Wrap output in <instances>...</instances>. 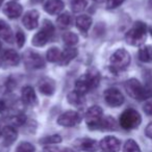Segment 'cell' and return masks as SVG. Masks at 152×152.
Segmentation results:
<instances>
[{
    "label": "cell",
    "instance_id": "2e32d148",
    "mask_svg": "<svg viewBox=\"0 0 152 152\" xmlns=\"http://www.w3.org/2000/svg\"><path fill=\"white\" fill-rule=\"evenodd\" d=\"M22 96V101L25 105L27 106H36L38 104V97H37V94L34 92V90L32 89L30 86H26L22 89L21 92Z\"/></svg>",
    "mask_w": 152,
    "mask_h": 152
},
{
    "label": "cell",
    "instance_id": "f1b7e54d",
    "mask_svg": "<svg viewBox=\"0 0 152 152\" xmlns=\"http://www.w3.org/2000/svg\"><path fill=\"white\" fill-rule=\"evenodd\" d=\"M40 144L42 145H53V144H59L61 142V137L59 134H52L48 137H44L40 139Z\"/></svg>",
    "mask_w": 152,
    "mask_h": 152
},
{
    "label": "cell",
    "instance_id": "7dc6e473",
    "mask_svg": "<svg viewBox=\"0 0 152 152\" xmlns=\"http://www.w3.org/2000/svg\"><path fill=\"white\" fill-rule=\"evenodd\" d=\"M0 134H1V130H0Z\"/></svg>",
    "mask_w": 152,
    "mask_h": 152
},
{
    "label": "cell",
    "instance_id": "4dcf8cb0",
    "mask_svg": "<svg viewBox=\"0 0 152 152\" xmlns=\"http://www.w3.org/2000/svg\"><path fill=\"white\" fill-rule=\"evenodd\" d=\"M123 152H141L139 145L133 140H127L123 147Z\"/></svg>",
    "mask_w": 152,
    "mask_h": 152
},
{
    "label": "cell",
    "instance_id": "f546056e",
    "mask_svg": "<svg viewBox=\"0 0 152 152\" xmlns=\"http://www.w3.org/2000/svg\"><path fill=\"white\" fill-rule=\"evenodd\" d=\"M88 0H71V7L74 13H80L87 7Z\"/></svg>",
    "mask_w": 152,
    "mask_h": 152
},
{
    "label": "cell",
    "instance_id": "3957f363",
    "mask_svg": "<svg viewBox=\"0 0 152 152\" xmlns=\"http://www.w3.org/2000/svg\"><path fill=\"white\" fill-rule=\"evenodd\" d=\"M146 38H147V26L141 21L135 22L125 36L126 43L131 46H141L145 43Z\"/></svg>",
    "mask_w": 152,
    "mask_h": 152
},
{
    "label": "cell",
    "instance_id": "ffe728a7",
    "mask_svg": "<svg viewBox=\"0 0 152 152\" xmlns=\"http://www.w3.org/2000/svg\"><path fill=\"white\" fill-rule=\"evenodd\" d=\"M2 61L7 66H10V67H15V66H18V64H19L20 55L18 54V52H16L15 50L9 49V50L4 51V53H3Z\"/></svg>",
    "mask_w": 152,
    "mask_h": 152
},
{
    "label": "cell",
    "instance_id": "5bb4252c",
    "mask_svg": "<svg viewBox=\"0 0 152 152\" xmlns=\"http://www.w3.org/2000/svg\"><path fill=\"white\" fill-rule=\"evenodd\" d=\"M3 13L10 19H17L23 13V7L16 1H10L3 7Z\"/></svg>",
    "mask_w": 152,
    "mask_h": 152
},
{
    "label": "cell",
    "instance_id": "30bf717a",
    "mask_svg": "<svg viewBox=\"0 0 152 152\" xmlns=\"http://www.w3.org/2000/svg\"><path fill=\"white\" fill-rule=\"evenodd\" d=\"M104 99L107 105L112 107H118L124 103L125 99L123 94L116 88H110L104 92Z\"/></svg>",
    "mask_w": 152,
    "mask_h": 152
},
{
    "label": "cell",
    "instance_id": "8fae6325",
    "mask_svg": "<svg viewBox=\"0 0 152 152\" xmlns=\"http://www.w3.org/2000/svg\"><path fill=\"white\" fill-rule=\"evenodd\" d=\"M121 142L113 135L105 137L100 141L99 147L104 152H118L120 150Z\"/></svg>",
    "mask_w": 152,
    "mask_h": 152
},
{
    "label": "cell",
    "instance_id": "f6af8a7d",
    "mask_svg": "<svg viewBox=\"0 0 152 152\" xmlns=\"http://www.w3.org/2000/svg\"><path fill=\"white\" fill-rule=\"evenodd\" d=\"M150 32H151V36H152V28H151V30H150Z\"/></svg>",
    "mask_w": 152,
    "mask_h": 152
},
{
    "label": "cell",
    "instance_id": "d6986e66",
    "mask_svg": "<svg viewBox=\"0 0 152 152\" xmlns=\"http://www.w3.org/2000/svg\"><path fill=\"white\" fill-rule=\"evenodd\" d=\"M78 54L77 49H75L74 47H68L65 50L61 52V61H58L59 66H67L70 64V61H72Z\"/></svg>",
    "mask_w": 152,
    "mask_h": 152
},
{
    "label": "cell",
    "instance_id": "ac0fdd59",
    "mask_svg": "<svg viewBox=\"0 0 152 152\" xmlns=\"http://www.w3.org/2000/svg\"><path fill=\"white\" fill-rule=\"evenodd\" d=\"M44 10L49 15H57L64 10V2L61 0H47Z\"/></svg>",
    "mask_w": 152,
    "mask_h": 152
},
{
    "label": "cell",
    "instance_id": "d590c367",
    "mask_svg": "<svg viewBox=\"0 0 152 152\" xmlns=\"http://www.w3.org/2000/svg\"><path fill=\"white\" fill-rule=\"evenodd\" d=\"M144 112L148 115V116H152V101H149L147 103H145L144 105Z\"/></svg>",
    "mask_w": 152,
    "mask_h": 152
},
{
    "label": "cell",
    "instance_id": "9a60e30c",
    "mask_svg": "<svg viewBox=\"0 0 152 152\" xmlns=\"http://www.w3.org/2000/svg\"><path fill=\"white\" fill-rule=\"evenodd\" d=\"M39 91L45 96H51L54 94L55 89H56V83L52 78L49 77H43L39 81Z\"/></svg>",
    "mask_w": 152,
    "mask_h": 152
},
{
    "label": "cell",
    "instance_id": "8992f818",
    "mask_svg": "<svg viewBox=\"0 0 152 152\" xmlns=\"http://www.w3.org/2000/svg\"><path fill=\"white\" fill-rule=\"evenodd\" d=\"M110 70L114 72H120L125 70L130 64V55L125 49H118L112 54L110 58Z\"/></svg>",
    "mask_w": 152,
    "mask_h": 152
},
{
    "label": "cell",
    "instance_id": "1f68e13d",
    "mask_svg": "<svg viewBox=\"0 0 152 152\" xmlns=\"http://www.w3.org/2000/svg\"><path fill=\"white\" fill-rule=\"evenodd\" d=\"M10 122H11L12 126H14V127H15V126H21V125L25 124L26 117H25V115H23V114L15 115V116H13L11 118Z\"/></svg>",
    "mask_w": 152,
    "mask_h": 152
},
{
    "label": "cell",
    "instance_id": "e575fe53",
    "mask_svg": "<svg viewBox=\"0 0 152 152\" xmlns=\"http://www.w3.org/2000/svg\"><path fill=\"white\" fill-rule=\"evenodd\" d=\"M124 1L125 0H107L106 7H107V9H110V10L116 9V7H120Z\"/></svg>",
    "mask_w": 152,
    "mask_h": 152
},
{
    "label": "cell",
    "instance_id": "7a4b0ae2",
    "mask_svg": "<svg viewBox=\"0 0 152 152\" xmlns=\"http://www.w3.org/2000/svg\"><path fill=\"white\" fill-rule=\"evenodd\" d=\"M100 83V74L96 70H90L81 75L75 83V91L85 94L94 91Z\"/></svg>",
    "mask_w": 152,
    "mask_h": 152
},
{
    "label": "cell",
    "instance_id": "277c9868",
    "mask_svg": "<svg viewBox=\"0 0 152 152\" xmlns=\"http://www.w3.org/2000/svg\"><path fill=\"white\" fill-rule=\"evenodd\" d=\"M142 122V117L133 108H127L121 114L120 119H119V123H120L121 127L126 130H131V129H135L137 127L140 126Z\"/></svg>",
    "mask_w": 152,
    "mask_h": 152
},
{
    "label": "cell",
    "instance_id": "83f0119b",
    "mask_svg": "<svg viewBox=\"0 0 152 152\" xmlns=\"http://www.w3.org/2000/svg\"><path fill=\"white\" fill-rule=\"evenodd\" d=\"M64 43L67 45L68 47H74L77 43H78V36L74 32L71 31H66L61 37Z\"/></svg>",
    "mask_w": 152,
    "mask_h": 152
},
{
    "label": "cell",
    "instance_id": "6da1fadb",
    "mask_svg": "<svg viewBox=\"0 0 152 152\" xmlns=\"http://www.w3.org/2000/svg\"><path fill=\"white\" fill-rule=\"evenodd\" d=\"M124 87L127 94L137 101H143L152 98V86L149 83L143 86L137 79L131 78L125 83Z\"/></svg>",
    "mask_w": 152,
    "mask_h": 152
},
{
    "label": "cell",
    "instance_id": "ba28073f",
    "mask_svg": "<svg viewBox=\"0 0 152 152\" xmlns=\"http://www.w3.org/2000/svg\"><path fill=\"white\" fill-rule=\"evenodd\" d=\"M24 65L29 69H41L45 67V61L39 53L27 50L23 54Z\"/></svg>",
    "mask_w": 152,
    "mask_h": 152
},
{
    "label": "cell",
    "instance_id": "d4e9b609",
    "mask_svg": "<svg viewBox=\"0 0 152 152\" xmlns=\"http://www.w3.org/2000/svg\"><path fill=\"white\" fill-rule=\"evenodd\" d=\"M139 59L143 63H151L152 61V47L144 46L139 50L137 53Z\"/></svg>",
    "mask_w": 152,
    "mask_h": 152
},
{
    "label": "cell",
    "instance_id": "ab89813d",
    "mask_svg": "<svg viewBox=\"0 0 152 152\" xmlns=\"http://www.w3.org/2000/svg\"><path fill=\"white\" fill-rule=\"evenodd\" d=\"M148 10H149V15L152 18V0L149 1V5H148Z\"/></svg>",
    "mask_w": 152,
    "mask_h": 152
},
{
    "label": "cell",
    "instance_id": "74e56055",
    "mask_svg": "<svg viewBox=\"0 0 152 152\" xmlns=\"http://www.w3.org/2000/svg\"><path fill=\"white\" fill-rule=\"evenodd\" d=\"M7 110V105L5 103V101L0 100V114H4Z\"/></svg>",
    "mask_w": 152,
    "mask_h": 152
},
{
    "label": "cell",
    "instance_id": "8d00e7d4",
    "mask_svg": "<svg viewBox=\"0 0 152 152\" xmlns=\"http://www.w3.org/2000/svg\"><path fill=\"white\" fill-rule=\"evenodd\" d=\"M145 133L149 139L152 140V122L147 125V127H146V129H145Z\"/></svg>",
    "mask_w": 152,
    "mask_h": 152
},
{
    "label": "cell",
    "instance_id": "f35d334b",
    "mask_svg": "<svg viewBox=\"0 0 152 152\" xmlns=\"http://www.w3.org/2000/svg\"><path fill=\"white\" fill-rule=\"evenodd\" d=\"M146 79H147V83L152 86V70L147 72V74H146Z\"/></svg>",
    "mask_w": 152,
    "mask_h": 152
},
{
    "label": "cell",
    "instance_id": "d6a6232c",
    "mask_svg": "<svg viewBox=\"0 0 152 152\" xmlns=\"http://www.w3.org/2000/svg\"><path fill=\"white\" fill-rule=\"evenodd\" d=\"M36 148L32 144L28 143V142H22L16 148V152H34Z\"/></svg>",
    "mask_w": 152,
    "mask_h": 152
},
{
    "label": "cell",
    "instance_id": "7c38bea8",
    "mask_svg": "<svg viewBox=\"0 0 152 152\" xmlns=\"http://www.w3.org/2000/svg\"><path fill=\"white\" fill-rule=\"evenodd\" d=\"M74 146L86 152H96L99 148V143L97 141L90 137H83V139L76 140Z\"/></svg>",
    "mask_w": 152,
    "mask_h": 152
},
{
    "label": "cell",
    "instance_id": "836d02e7",
    "mask_svg": "<svg viewBox=\"0 0 152 152\" xmlns=\"http://www.w3.org/2000/svg\"><path fill=\"white\" fill-rule=\"evenodd\" d=\"M15 39H16V44H17V46L19 47V48H22V47L24 46V44H25V34H24L21 30H18V31L16 32Z\"/></svg>",
    "mask_w": 152,
    "mask_h": 152
},
{
    "label": "cell",
    "instance_id": "484cf974",
    "mask_svg": "<svg viewBox=\"0 0 152 152\" xmlns=\"http://www.w3.org/2000/svg\"><path fill=\"white\" fill-rule=\"evenodd\" d=\"M47 61H50V63H57L61 61V51L59 50L57 47H51L46 53Z\"/></svg>",
    "mask_w": 152,
    "mask_h": 152
},
{
    "label": "cell",
    "instance_id": "60d3db41",
    "mask_svg": "<svg viewBox=\"0 0 152 152\" xmlns=\"http://www.w3.org/2000/svg\"><path fill=\"white\" fill-rule=\"evenodd\" d=\"M43 0H30V2L34 3V4H38V3H41Z\"/></svg>",
    "mask_w": 152,
    "mask_h": 152
},
{
    "label": "cell",
    "instance_id": "ee69618b",
    "mask_svg": "<svg viewBox=\"0 0 152 152\" xmlns=\"http://www.w3.org/2000/svg\"><path fill=\"white\" fill-rule=\"evenodd\" d=\"M2 2H3V0H0V7H1V4H2Z\"/></svg>",
    "mask_w": 152,
    "mask_h": 152
},
{
    "label": "cell",
    "instance_id": "4fadbf2b",
    "mask_svg": "<svg viewBox=\"0 0 152 152\" xmlns=\"http://www.w3.org/2000/svg\"><path fill=\"white\" fill-rule=\"evenodd\" d=\"M39 12L36 10H31L28 11L24 14L23 19H22V23L25 26V28H27L28 30L36 29L39 25Z\"/></svg>",
    "mask_w": 152,
    "mask_h": 152
},
{
    "label": "cell",
    "instance_id": "e0dca14e",
    "mask_svg": "<svg viewBox=\"0 0 152 152\" xmlns=\"http://www.w3.org/2000/svg\"><path fill=\"white\" fill-rule=\"evenodd\" d=\"M1 135L3 139V145L4 146H11L14 142L17 140L18 132L16 128L12 125H7L4 126L1 130Z\"/></svg>",
    "mask_w": 152,
    "mask_h": 152
},
{
    "label": "cell",
    "instance_id": "44dd1931",
    "mask_svg": "<svg viewBox=\"0 0 152 152\" xmlns=\"http://www.w3.org/2000/svg\"><path fill=\"white\" fill-rule=\"evenodd\" d=\"M0 39L9 43H13L14 34L9 24L3 20H0Z\"/></svg>",
    "mask_w": 152,
    "mask_h": 152
},
{
    "label": "cell",
    "instance_id": "bcb514c9",
    "mask_svg": "<svg viewBox=\"0 0 152 152\" xmlns=\"http://www.w3.org/2000/svg\"><path fill=\"white\" fill-rule=\"evenodd\" d=\"M0 49H1V43H0Z\"/></svg>",
    "mask_w": 152,
    "mask_h": 152
},
{
    "label": "cell",
    "instance_id": "603a6c76",
    "mask_svg": "<svg viewBox=\"0 0 152 152\" xmlns=\"http://www.w3.org/2000/svg\"><path fill=\"white\" fill-rule=\"evenodd\" d=\"M92 18L88 15H81L76 18V26L81 32H87L92 25Z\"/></svg>",
    "mask_w": 152,
    "mask_h": 152
},
{
    "label": "cell",
    "instance_id": "cb8c5ba5",
    "mask_svg": "<svg viewBox=\"0 0 152 152\" xmlns=\"http://www.w3.org/2000/svg\"><path fill=\"white\" fill-rule=\"evenodd\" d=\"M98 129H101V130H116L117 123L113 117H105V118H102V120L100 121L99 125H98Z\"/></svg>",
    "mask_w": 152,
    "mask_h": 152
},
{
    "label": "cell",
    "instance_id": "7402d4cb",
    "mask_svg": "<svg viewBox=\"0 0 152 152\" xmlns=\"http://www.w3.org/2000/svg\"><path fill=\"white\" fill-rule=\"evenodd\" d=\"M68 102H69L71 105L76 106V107H81V106L85 105V95L78 93V92L73 91L71 93L68 94Z\"/></svg>",
    "mask_w": 152,
    "mask_h": 152
},
{
    "label": "cell",
    "instance_id": "5b68a950",
    "mask_svg": "<svg viewBox=\"0 0 152 152\" xmlns=\"http://www.w3.org/2000/svg\"><path fill=\"white\" fill-rule=\"evenodd\" d=\"M53 34H54V26H53V24L48 20H44L41 30L39 32H37L34 38H32L31 44L36 47L44 46L52 39Z\"/></svg>",
    "mask_w": 152,
    "mask_h": 152
},
{
    "label": "cell",
    "instance_id": "9c48e42d",
    "mask_svg": "<svg viewBox=\"0 0 152 152\" xmlns=\"http://www.w3.org/2000/svg\"><path fill=\"white\" fill-rule=\"evenodd\" d=\"M81 115L78 112L74 110H68V112L61 114L57 118V124L64 127H73L80 123Z\"/></svg>",
    "mask_w": 152,
    "mask_h": 152
},
{
    "label": "cell",
    "instance_id": "4316f807",
    "mask_svg": "<svg viewBox=\"0 0 152 152\" xmlns=\"http://www.w3.org/2000/svg\"><path fill=\"white\" fill-rule=\"evenodd\" d=\"M57 26H58L61 29H66V28L70 27L72 23V18L70 16L69 13H64L61 15L58 16L56 20Z\"/></svg>",
    "mask_w": 152,
    "mask_h": 152
},
{
    "label": "cell",
    "instance_id": "b9f144b4",
    "mask_svg": "<svg viewBox=\"0 0 152 152\" xmlns=\"http://www.w3.org/2000/svg\"><path fill=\"white\" fill-rule=\"evenodd\" d=\"M93 1H95V2H98V3H102V2H104L105 0H93Z\"/></svg>",
    "mask_w": 152,
    "mask_h": 152
},
{
    "label": "cell",
    "instance_id": "7bdbcfd3",
    "mask_svg": "<svg viewBox=\"0 0 152 152\" xmlns=\"http://www.w3.org/2000/svg\"><path fill=\"white\" fill-rule=\"evenodd\" d=\"M2 57H0V67H1V65H2Z\"/></svg>",
    "mask_w": 152,
    "mask_h": 152
},
{
    "label": "cell",
    "instance_id": "52a82bcc",
    "mask_svg": "<svg viewBox=\"0 0 152 152\" xmlns=\"http://www.w3.org/2000/svg\"><path fill=\"white\" fill-rule=\"evenodd\" d=\"M103 116V110L100 106L94 105L91 106L86 113V122L90 129H98L100 121L102 120Z\"/></svg>",
    "mask_w": 152,
    "mask_h": 152
}]
</instances>
